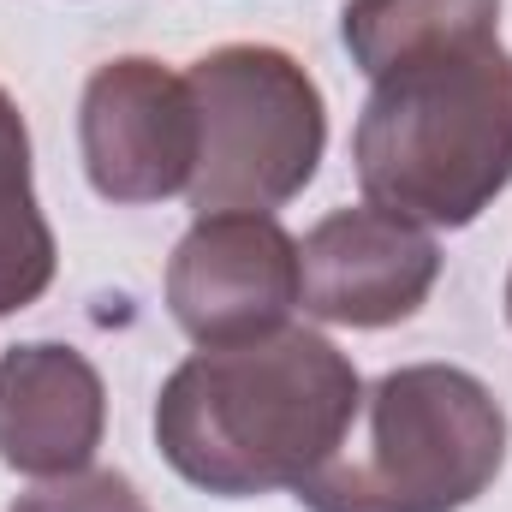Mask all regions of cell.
Listing matches in <instances>:
<instances>
[{"instance_id": "52a82bcc", "label": "cell", "mask_w": 512, "mask_h": 512, "mask_svg": "<svg viewBox=\"0 0 512 512\" xmlns=\"http://www.w3.org/2000/svg\"><path fill=\"white\" fill-rule=\"evenodd\" d=\"M435 280V233L376 203L322 215L298 245V304L334 328H393L429 304Z\"/></svg>"}, {"instance_id": "30bf717a", "label": "cell", "mask_w": 512, "mask_h": 512, "mask_svg": "<svg viewBox=\"0 0 512 512\" xmlns=\"http://www.w3.org/2000/svg\"><path fill=\"white\" fill-rule=\"evenodd\" d=\"M54 280V233L30 179V131L18 102L0 90V316L36 304Z\"/></svg>"}, {"instance_id": "277c9868", "label": "cell", "mask_w": 512, "mask_h": 512, "mask_svg": "<svg viewBox=\"0 0 512 512\" xmlns=\"http://www.w3.org/2000/svg\"><path fill=\"white\" fill-rule=\"evenodd\" d=\"M185 84L197 102V215H274L316 179L328 108L292 54L227 42L203 54Z\"/></svg>"}, {"instance_id": "7c38bea8", "label": "cell", "mask_w": 512, "mask_h": 512, "mask_svg": "<svg viewBox=\"0 0 512 512\" xmlns=\"http://www.w3.org/2000/svg\"><path fill=\"white\" fill-rule=\"evenodd\" d=\"M507 316H512V280H507Z\"/></svg>"}, {"instance_id": "ba28073f", "label": "cell", "mask_w": 512, "mask_h": 512, "mask_svg": "<svg viewBox=\"0 0 512 512\" xmlns=\"http://www.w3.org/2000/svg\"><path fill=\"white\" fill-rule=\"evenodd\" d=\"M108 429V393L84 352L30 340L0 352V465L18 477L90 471Z\"/></svg>"}, {"instance_id": "6da1fadb", "label": "cell", "mask_w": 512, "mask_h": 512, "mask_svg": "<svg viewBox=\"0 0 512 512\" xmlns=\"http://www.w3.org/2000/svg\"><path fill=\"white\" fill-rule=\"evenodd\" d=\"M352 358L316 328H274L191 352L155 399L161 459L203 495L251 501L298 489L358 423Z\"/></svg>"}, {"instance_id": "9c48e42d", "label": "cell", "mask_w": 512, "mask_h": 512, "mask_svg": "<svg viewBox=\"0 0 512 512\" xmlns=\"http://www.w3.org/2000/svg\"><path fill=\"white\" fill-rule=\"evenodd\" d=\"M495 30H501V0H346L340 18L346 54L364 78L387 72L405 54L465 36H495Z\"/></svg>"}, {"instance_id": "8fae6325", "label": "cell", "mask_w": 512, "mask_h": 512, "mask_svg": "<svg viewBox=\"0 0 512 512\" xmlns=\"http://www.w3.org/2000/svg\"><path fill=\"white\" fill-rule=\"evenodd\" d=\"M6 512H149V501L120 471H78V477H54V483L18 495Z\"/></svg>"}, {"instance_id": "5b68a950", "label": "cell", "mask_w": 512, "mask_h": 512, "mask_svg": "<svg viewBox=\"0 0 512 512\" xmlns=\"http://www.w3.org/2000/svg\"><path fill=\"white\" fill-rule=\"evenodd\" d=\"M78 149L96 197L108 203H161L173 191H191L197 173L191 84L149 54L96 66L78 108Z\"/></svg>"}, {"instance_id": "3957f363", "label": "cell", "mask_w": 512, "mask_h": 512, "mask_svg": "<svg viewBox=\"0 0 512 512\" xmlns=\"http://www.w3.org/2000/svg\"><path fill=\"white\" fill-rule=\"evenodd\" d=\"M507 465V411L459 364L387 370L358 405V435L298 483L304 512H459Z\"/></svg>"}, {"instance_id": "8992f818", "label": "cell", "mask_w": 512, "mask_h": 512, "mask_svg": "<svg viewBox=\"0 0 512 512\" xmlns=\"http://www.w3.org/2000/svg\"><path fill=\"white\" fill-rule=\"evenodd\" d=\"M298 304V239L274 215H197L167 262V310L197 346L286 328Z\"/></svg>"}, {"instance_id": "7a4b0ae2", "label": "cell", "mask_w": 512, "mask_h": 512, "mask_svg": "<svg viewBox=\"0 0 512 512\" xmlns=\"http://www.w3.org/2000/svg\"><path fill=\"white\" fill-rule=\"evenodd\" d=\"M352 161L376 209L447 233L471 227L512 185V54L501 30L376 72Z\"/></svg>"}]
</instances>
